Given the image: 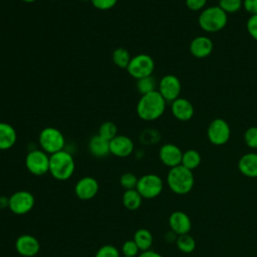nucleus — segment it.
I'll return each instance as SVG.
<instances>
[{
  "label": "nucleus",
  "instance_id": "obj_1",
  "mask_svg": "<svg viewBox=\"0 0 257 257\" xmlns=\"http://www.w3.org/2000/svg\"><path fill=\"white\" fill-rule=\"evenodd\" d=\"M166 105L167 101L157 89L141 95L137 103V114L143 120L153 121L163 115Z\"/></svg>",
  "mask_w": 257,
  "mask_h": 257
},
{
  "label": "nucleus",
  "instance_id": "obj_2",
  "mask_svg": "<svg viewBox=\"0 0 257 257\" xmlns=\"http://www.w3.org/2000/svg\"><path fill=\"white\" fill-rule=\"evenodd\" d=\"M167 185L176 195H187L190 193L195 184L193 171L182 165L171 168L167 174Z\"/></svg>",
  "mask_w": 257,
  "mask_h": 257
},
{
  "label": "nucleus",
  "instance_id": "obj_3",
  "mask_svg": "<svg viewBox=\"0 0 257 257\" xmlns=\"http://www.w3.org/2000/svg\"><path fill=\"white\" fill-rule=\"evenodd\" d=\"M75 170V162L72 155L65 150L50 155L49 173L57 181L70 179Z\"/></svg>",
  "mask_w": 257,
  "mask_h": 257
},
{
  "label": "nucleus",
  "instance_id": "obj_4",
  "mask_svg": "<svg viewBox=\"0 0 257 257\" xmlns=\"http://www.w3.org/2000/svg\"><path fill=\"white\" fill-rule=\"evenodd\" d=\"M228 22V14L225 13L218 5L204 8L198 17V24L202 30L215 33L225 28Z\"/></svg>",
  "mask_w": 257,
  "mask_h": 257
},
{
  "label": "nucleus",
  "instance_id": "obj_5",
  "mask_svg": "<svg viewBox=\"0 0 257 257\" xmlns=\"http://www.w3.org/2000/svg\"><path fill=\"white\" fill-rule=\"evenodd\" d=\"M38 143L42 151L52 155L64 150L65 138L58 128L46 126L39 133Z\"/></svg>",
  "mask_w": 257,
  "mask_h": 257
},
{
  "label": "nucleus",
  "instance_id": "obj_6",
  "mask_svg": "<svg viewBox=\"0 0 257 257\" xmlns=\"http://www.w3.org/2000/svg\"><path fill=\"white\" fill-rule=\"evenodd\" d=\"M50 155L41 149L30 150L25 157V167L27 171L37 177L49 173Z\"/></svg>",
  "mask_w": 257,
  "mask_h": 257
},
{
  "label": "nucleus",
  "instance_id": "obj_7",
  "mask_svg": "<svg viewBox=\"0 0 257 257\" xmlns=\"http://www.w3.org/2000/svg\"><path fill=\"white\" fill-rule=\"evenodd\" d=\"M164 189V181L157 174H146L139 178L136 190L143 199H154L161 195Z\"/></svg>",
  "mask_w": 257,
  "mask_h": 257
},
{
  "label": "nucleus",
  "instance_id": "obj_8",
  "mask_svg": "<svg viewBox=\"0 0 257 257\" xmlns=\"http://www.w3.org/2000/svg\"><path fill=\"white\" fill-rule=\"evenodd\" d=\"M155 69V61L153 57L147 53H140L131 58L126 70L131 76L137 80L153 74Z\"/></svg>",
  "mask_w": 257,
  "mask_h": 257
},
{
  "label": "nucleus",
  "instance_id": "obj_9",
  "mask_svg": "<svg viewBox=\"0 0 257 257\" xmlns=\"http://www.w3.org/2000/svg\"><path fill=\"white\" fill-rule=\"evenodd\" d=\"M231 137V128L229 123L221 118H214L208 125L207 138L214 146H223L228 143Z\"/></svg>",
  "mask_w": 257,
  "mask_h": 257
},
{
  "label": "nucleus",
  "instance_id": "obj_10",
  "mask_svg": "<svg viewBox=\"0 0 257 257\" xmlns=\"http://www.w3.org/2000/svg\"><path fill=\"white\" fill-rule=\"evenodd\" d=\"M35 205V198L32 193L25 190L14 192L9 197L8 209L15 215H25L29 213Z\"/></svg>",
  "mask_w": 257,
  "mask_h": 257
},
{
  "label": "nucleus",
  "instance_id": "obj_11",
  "mask_svg": "<svg viewBox=\"0 0 257 257\" xmlns=\"http://www.w3.org/2000/svg\"><path fill=\"white\" fill-rule=\"evenodd\" d=\"M182 84L180 79L174 74L164 75L158 83V91L167 102H172L180 97Z\"/></svg>",
  "mask_w": 257,
  "mask_h": 257
},
{
  "label": "nucleus",
  "instance_id": "obj_12",
  "mask_svg": "<svg viewBox=\"0 0 257 257\" xmlns=\"http://www.w3.org/2000/svg\"><path fill=\"white\" fill-rule=\"evenodd\" d=\"M98 190V182L96 181V179L90 176L82 177L77 181L74 186L75 196L82 201H88L93 199L97 195Z\"/></svg>",
  "mask_w": 257,
  "mask_h": 257
},
{
  "label": "nucleus",
  "instance_id": "obj_13",
  "mask_svg": "<svg viewBox=\"0 0 257 257\" xmlns=\"http://www.w3.org/2000/svg\"><path fill=\"white\" fill-rule=\"evenodd\" d=\"M15 249L23 257H34L40 250V243L33 235L22 234L15 241Z\"/></svg>",
  "mask_w": 257,
  "mask_h": 257
},
{
  "label": "nucleus",
  "instance_id": "obj_14",
  "mask_svg": "<svg viewBox=\"0 0 257 257\" xmlns=\"http://www.w3.org/2000/svg\"><path fill=\"white\" fill-rule=\"evenodd\" d=\"M135 144L133 140L124 135H117L109 141L110 155L117 158H126L134 153Z\"/></svg>",
  "mask_w": 257,
  "mask_h": 257
},
{
  "label": "nucleus",
  "instance_id": "obj_15",
  "mask_svg": "<svg viewBox=\"0 0 257 257\" xmlns=\"http://www.w3.org/2000/svg\"><path fill=\"white\" fill-rule=\"evenodd\" d=\"M182 157V150L175 144H165L159 150L160 161L170 169L181 165Z\"/></svg>",
  "mask_w": 257,
  "mask_h": 257
},
{
  "label": "nucleus",
  "instance_id": "obj_16",
  "mask_svg": "<svg viewBox=\"0 0 257 257\" xmlns=\"http://www.w3.org/2000/svg\"><path fill=\"white\" fill-rule=\"evenodd\" d=\"M169 227L178 236L188 234L192 229V221L189 215L183 211H174L169 216Z\"/></svg>",
  "mask_w": 257,
  "mask_h": 257
},
{
  "label": "nucleus",
  "instance_id": "obj_17",
  "mask_svg": "<svg viewBox=\"0 0 257 257\" xmlns=\"http://www.w3.org/2000/svg\"><path fill=\"white\" fill-rule=\"evenodd\" d=\"M214 48V44L211 38L207 36H196L190 42V53L196 58H205L209 56Z\"/></svg>",
  "mask_w": 257,
  "mask_h": 257
},
{
  "label": "nucleus",
  "instance_id": "obj_18",
  "mask_svg": "<svg viewBox=\"0 0 257 257\" xmlns=\"http://www.w3.org/2000/svg\"><path fill=\"white\" fill-rule=\"evenodd\" d=\"M171 111L177 119L181 121H187L193 117L195 109L189 99L184 97H178L177 99L172 101Z\"/></svg>",
  "mask_w": 257,
  "mask_h": 257
},
{
  "label": "nucleus",
  "instance_id": "obj_19",
  "mask_svg": "<svg viewBox=\"0 0 257 257\" xmlns=\"http://www.w3.org/2000/svg\"><path fill=\"white\" fill-rule=\"evenodd\" d=\"M237 168L239 172L251 179L257 178V153H246L238 161Z\"/></svg>",
  "mask_w": 257,
  "mask_h": 257
},
{
  "label": "nucleus",
  "instance_id": "obj_20",
  "mask_svg": "<svg viewBox=\"0 0 257 257\" xmlns=\"http://www.w3.org/2000/svg\"><path fill=\"white\" fill-rule=\"evenodd\" d=\"M88 151L95 158H105L110 155L109 141L103 139L98 134L94 135L88 141Z\"/></svg>",
  "mask_w": 257,
  "mask_h": 257
},
{
  "label": "nucleus",
  "instance_id": "obj_21",
  "mask_svg": "<svg viewBox=\"0 0 257 257\" xmlns=\"http://www.w3.org/2000/svg\"><path fill=\"white\" fill-rule=\"evenodd\" d=\"M17 141L15 128L7 122L0 121V151L11 149Z\"/></svg>",
  "mask_w": 257,
  "mask_h": 257
},
{
  "label": "nucleus",
  "instance_id": "obj_22",
  "mask_svg": "<svg viewBox=\"0 0 257 257\" xmlns=\"http://www.w3.org/2000/svg\"><path fill=\"white\" fill-rule=\"evenodd\" d=\"M133 240L138 245L140 251L143 252V251H147V250L151 249V247L153 245L154 237L150 230H148L146 228H141L135 232Z\"/></svg>",
  "mask_w": 257,
  "mask_h": 257
},
{
  "label": "nucleus",
  "instance_id": "obj_23",
  "mask_svg": "<svg viewBox=\"0 0 257 257\" xmlns=\"http://www.w3.org/2000/svg\"><path fill=\"white\" fill-rule=\"evenodd\" d=\"M121 202L124 208L128 211H137L142 206L143 197L136 189L125 190L122 195Z\"/></svg>",
  "mask_w": 257,
  "mask_h": 257
},
{
  "label": "nucleus",
  "instance_id": "obj_24",
  "mask_svg": "<svg viewBox=\"0 0 257 257\" xmlns=\"http://www.w3.org/2000/svg\"><path fill=\"white\" fill-rule=\"evenodd\" d=\"M201 161H202L201 154L194 149H190L183 152L181 165L191 171H194L200 166Z\"/></svg>",
  "mask_w": 257,
  "mask_h": 257
},
{
  "label": "nucleus",
  "instance_id": "obj_25",
  "mask_svg": "<svg viewBox=\"0 0 257 257\" xmlns=\"http://www.w3.org/2000/svg\"><path fill=\"white\" fill-rule=\"evenodd\" d=\"M175 243H176V246L179 249V251H181L182 253H185V254H190L196 249V240L189 233L179 235L177 237V240Z\"/></svg>",
  "mask_w": 257,
  "mask_h": 257
},
{
  "label": "nucleus",
  "instance_id": "obj_26",
  "mask_svg": "<svg viewBox=\"0 0 257 257\" xmlns=\"http://www.w3.org/2000/svg\"><path fill=\"white\" fill-rule=\"evenodd\" d=\"M111 58H112V62L117 67L125 68L126 69L128 63L131 61L132 56H131L130 52L127 51V49H125L123 47H118V48L113 50Z\"/></svg>",
  "mask_w": 257,
  "mask_h": 257
},
{
  "label": "nucleus",
  "instance_id": "obj_27",
  "mask_svg": "<svg viewBox=\"0 0 257 257\" xmlns=\"http://www.w3.org/2000/svg\"><path fill=\"white\" fill-rule=\"evenodd\" d=\"M157 80L153 75L146 76L137 80V89L141 93V95L157 90Z\"/></svg>",
  "mask_w": 257,
  "mask_h": 257
},
{
  "label": "nucleus",
  "instance_id": "obj_28",
  "mask_svg": "<svg viewBox=\"0 0 257 257\" xmlns=\"http://www.w3.org/2000/svg\"><path fill=\"white\" fill-rule=\"evenodd\" d=\"M100 137H102L103 139L110 141L112 140L114 137L117 136V126L114 122L112 121H104L100 124L99 128H98V133H97Z\"/></svg>",
  "mask_w": 257,
  "mask_h": 257
},
{
  "label": "nucleus",
  "instance_id": "obj_29",
  "mask_svg": "<svg viewBox=\"0 0 257 257\" xmlns=\"http://www.w3.org/2000/svg\"><path fill=\"white\" fill-rule=\"evenodd\" d=\"M218 6L225 13L233 14L243 7V0H219Z\"/></svg>",
  "mask_w": 257,
  "mask_h": 257
},
{
  "label": "nucleus",
  "instance_id": "obj_30",
  "mask_svg": "<svg viewBox=\"0 0 257 257\" xmlns=\"http://www.w3.org/2000/svg\"><path fill=\"white\" fill-rule=\"evenodd\" d=\"M161 140V134L155 128H147L140 136V141L144 145H154Z\"/></svg>",
  "mask_w": 257,
  "mask_h": 257
},
{
  "label": "nucleus",
  "instance_id": "obj_31",
  "mask_svg": "<svg viewBox=\"0 0 257 257\" xmlns=\"http://www.w3.org/2000/svg\"><path fill=\"white\" fill-rule=\"evenodd\" d=\"M138 181H139V178L131 172H126L122 174L119 178V184L124 190L136 189Z\"/></svg>",
  "mask_w": 257,
  "mask_h": 257
},
{
  "label": "nucleus",
  "instance_id": "obj_32",
  "mask_svg": "<svg viewBox=\"0 0 257 257\" xmlns=\"http://www.w3.org/2000/svg\"><path fill=\"white\" fill-rule=\"evenodd\" d=\"M94 257H120V253L115 246L106 244L97 249Z\"/></svg>",
  "mask_w": 257,
  "mask_h": 257
},
{
  "label": "nucleus",
  "instance_id": "obj_33",
  "mask_svg": "<svg viewBox=\"0 0 257 257\" xmlns=\"http://www.w3.org/2000/svg\"><path fill=\"white\" fill-rule=\"evenodd\" d=\"M244 142L250 149H257V126H250L244 133Z\"/></svg>",
  "mask_w": 257,
  "mask_h": 257
},
{
  "label": "nucleus",
  "instance_id": "obj_34",
  "mask_svg": "<svg viewBox=\"0 0 257 257\" xmlns=\"http://www.w3.org/2000/svg\"><path fill=\"white\" fill-rule=\"evenodd\" d=\"M139 252L140 249L134 240H126L121 245V253L123 254V256L137 257L139 256Z\"/></svg>",
  "mask_w": 257,
  "mask_h": 257
},
{
  "label": "nucleus",
  "instance_id": "obj_35",
  "mask_svg": "<svg viewBox=\"0 0 257 257\" xmlns=\"http://www.w3.org/2000/svg\"><path fill=\"white\" fill-rule=\"evenodd\" d=\"M90 2L98 10H109L116 5L117 0H91Z\"/></svg>",
  "mask_w": 257,
  "mask_h": 257
},
{
  "label": "nucleus",
  "instance_id": "obj_36",
  "mask_svg": "<svg viewBox=\"0 0 257 257\" xmlns=\"http://www.w3.org/2000/svg\"><path fill=\"white\" fill-rule=\"evenodd\" d=\"M246 28L249 35L257 41V14L250 15L246 23Z\"/></svg>",
  "mask_w": 257,
  "mask_h": 257
},
{
  "label": "nucleus",
  "instance_id": "obj_37",
  "mask_svg": "<svg viewBox=\"0 0 257 257\" xmlns=\"http://www.w3.org/2000/svg\"><path fill=\"white\" fill-rule=\"evenodd\" d=\"M207 2L208 0H186V6L192 11H202L206 7Z\"/></svg>",
  "mask_w": 257,
  "mask_h": 257
},
{
  "label": "nucleus",
  "instance_id": "obj_38",
  "mask_svg": "<svg viewBox=\"0 0 257 257\" xmlns=\"http://www.w3.org/2000/svg\"><path fill=\"white\" fill-rule=\"evenodd\" d=\"M243 8L250 15L257 14V0H243Z\"/></svg>",
  "mask_w": 257,
  "mask_h": 257
},
{
  "label": "nucleus",
  "instance_id": "obj_39",
  "mask_svg": "<svg viewBox=\"0 0 257 257\" xmlns=\"http://www.w3.org/2000/svg\"><path fill=\"white\" fill-rule=\"evenodd\" d=\"M138 257H164V256L162 254H160L159 252H156V251L150 249V250L141 252Z\"/></svg>",
  "mask_w": 257,
  "mask_h": 257
},
{
  "label": "nucleus",
  "instance_id": "obj_40",
  "mask_svg": "<svg viewBox=\"0 0 257 257\" xmlns=\"http://www.w3.org/2000/svg\"><path fill=\"white\" fill-rule=\"evenodd\" d=\"M177 237H178V235H177L176 233H174L172 230H169V231H167V232L165 233V236H164L165 240H166L168 243H173V242H176V240H177Z\"/></svg>",
  "mask_w": 257,
  "mask_h": 257
},
{
  "label": "nucleus",
  "instance_id": "obj_41",
  "mask_svg": "<svg viewBox=\"0 0 257 257\" xmlns=\"http://www.w3.org/2000/svg\"><path fill=\"white\" fill-rule=\"evenodd\" d=\"M9 207V197L0 196V209H5Z\"/></svg>",
  "mask_w": 257,
  "mask_h": 257
},
{
  "label": "nucleus",
  "instance_id": "obj_42",
  "mask_svg": "<svg viewBox=\"0 0 257 257\" xmlns=\"http://www.w3.org/2000/svg\"><path fill=\"white\" fill-rule=\"evenodd\" d=\"M22 1L25 3H32V2H35L36 0H22Z\"/></svg>",
  "mask_w": 257,
  "mask_h": 257
},
{
  "label": "nucleus",
  "instance_id": "obj_43",
  "mask_svg": "<svg viewBox=\"0 0 257 257\" xmlns=\"http://www.w3.org/2000/svg\"><path fill=\"white\" fill-rule=\"evenodd\" d=\"M80 1H83V2H87V1H91V0H80Z\"/></svg>",
  "mask_w": 257,
  "mask_h": 257
},
{
  "label": "nucleus",
  "instance_id": "obj_44",
  "mask_svg": "<svg viewBox=\"0 0 257 257\" xmlns=\"http://www.w3.org/2000/svg\"><path fill=\"white\" fill-rule=\"evenodd\" d=\"M256 59H257V50H256Z\"/></svg>",
  "mask_w": 257,
  "mask_h": 257
},
{
  "label": "nucleus",
  "instance_id": "obj_45",
  "mask_svg": "<svg viewBox=\"0 0 257 257\" xmlns=\"http://www.w3.org/2000/svg\"><path fill=\"white\" fill-rule=\"evenodd\" d=\"M122 257H127V256H122Z\"/></svg>",
  "mask_w": 257,
  "mask_h": 257
}]
</instances>
